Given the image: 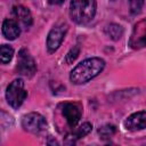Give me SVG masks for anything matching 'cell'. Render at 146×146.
Here are the masks:
<instances>
[{"label": "cell", "mask_w": 146, "mask_h": 146, "mask_svg": "<svg viewBox=\"0 0 146 146\" xmlns=\"http://www.w3.org/2000/svg\"><path fill=\"white\" fill-rule=\"evenodd\" d=\"M105 67V62L102 58L92 57L84 59L80 64H78L73 71L71 72L70 79L74 84H82L95 76H97Z\"/></svg>", "instance_id": "obj_1"}, {"label": "cell", "mask_w": 146, "mask_h": 146, "mask_svg": "<svg viewBox=\"0 0 146 146\" xmlns=\"http://www.w3.org/2000/svg\"><path fill=\"white\" fill-rule=\"evenodd\" d=\"M96 14V0H72L70 16L76 24L89 23Z\"/></svg>", "instance_id": "obj_2"}, {"label": "cell", "mask_w": 146, "mask_h": 146, "mask_svg": "<svg viewBox=\"0 0 146 146\" xmlns=\"http://www.w3.org/2000/svg\"><path fill=\"white\" fill-rule=\"evenodd\" d=\"M27 92L24 89V82L22 79H15L7 87L6 99L13 108H18L25 100Z\"/></svg>", "instance_id": "obj_3"}, {"label": "cell", "mask_w": 146, "mask_h": 146, "mask_svg": "<svg viewBox=\"0 0 146 146\" xmlns=\"http://www.w3.org/2000/svg\"><path fill=\"white\" fill-rule=\"evenodd\" d=\"M22 127L27 132L39 133L47 128V122H46V119L41 114L32 112V113H29L23 116Z\"/></svg>", "instance_id": "obj_4"}, {"label": "cell", "mask_w": 146, "mask_h": 146, "mask_svg": "<svg viewBox=\"0 0 146 146\" xmlns=\"http://www.w3.org/2000/svg\"><path fill=\"white\" fill-rule=\"evenodd\" d=\"M16 70L21 75H24V76H27V78H31L35 73V71H36L35 62L26 49H21L19 50Z\"/></svg>", "instance_id": "obj_5"}, {"label": "cell", "mask_w": 146, "mask_h": 146, "mask_svg": "<svg viewBox=\"0 0 146 146\" xmlns=\"http://www.w3.org/2000/svg\"><path fill=\"white\" fill-rule=\"evenodd\" d=\"M66 32H67V25L65 23L57 24L50 30L47 38V48L49 52H54L59 48V46L62 44L65 38Z\"/></svg>", "instance_id": "obj_6"}, {"label": "cell", "mask_w": 146, "mask_h": 146, "mask_svg": "<svg viewBox=\"0 0 146 146\" xmlns=\"http://www.w3.org/2000/svg\"><path fill=\"white\" fill-rule=\"evenodd\" d=\"M145 34H146V22L145 19L138 22L132 31L130 38V46L133 49H139L145 46Z\"/></svg>", "instance_id": "obj_7"}, {"label": "cell", "mask_w": 146, "mask_h": 146, "mask_svg": "<svg viewBox=\"0 0 146 146\" xmlns=\"http://www.w3.org/2000/svg\"><path fill=\"white\" fill-rule=\"evenodd\" d=\"M81 107L74 103H66L63 106V115L71 128H74L81 119Z\"/></svg>", "instance_id": "obj_8"}, {"label": "cell", "mask_w": 146, "mask_h": 146, "mask_svg": "<svg viewBox=\"0 0 146 146\" xmlns=\"http://www.w3.org/2000/svg\"><path fill=\"white\" fill-rule=\"evenodd\" d=\"M124 125L128 130H140L146 127V113L145 111H140L131 114L124 122Z\"/></svg>", "instance_id": "obj_9"}, {"label": "cell", "mask_w": 146, "mask_h": 146, "mask_svg": "<svg viewBox=\"0 0 146 146\" xmlns=\"http://www.w3.org/2000/svg\"><path fill=\"white\" fill-rule=\"evenodd\" d=\"M2 33L8 40H15L19 33V26L14 19H6L2 24Z\"/></svg>", "instance_id": "obj_10"}, {"label": "cell", "mask_w": 146, "mask_h": 146, "mask_svg": "<svg viewBox=\"0 0 146 146\" xmlns=\"http://www.w3.org/2000/svg\"><path fill=\"white\" fill-rule=\"evenodd\" d=\"M13 13L16 16V18L18 21H21L24 25L30 26L32 24V15L30 13V10L24 7V6H15L13 8Z\"/></svg>", "instance_id": "obj_11"}, {"label": "cell", "mask_w": 146, "mask_h": 146, "mask_svg": "<svg viewBox=\"0 0 146 146\" xmlns=\"http://www.w3.org/2000/svg\"><path fill=\"white\" fill-rule=\"evenodd\" d=\"M105 33L112 40H119L123 34V29L119 24H110L105 27Z\"/></svg>", "instance_id": "obj_12"}, {"label": "cell", "mask_w": 146, "mask_h": 146, "mask_svg": "<svg viewBox=\"0 0 146 146\" xmlns=\"http://www.w3.org/2000/svg\"><path fill=\"white\" fill-rule=\"evenodd\" d=\"M14 55V49L8 44L0 46V64H7L11 60Z\"/></svg>", "instance_id": "obj_13"}, {"label": "cell", "mask_w": 146, "mask_h": 146, "mask_svg": "<svg viewBox=\"0 0 146 146\" xmlns=\"http://www.w3.org/2000/svg\"><path fill=\"white\" fill-rule=\"evenodd\" d=\"M91 129H92V125H91L89 122H86V123H83L82 125H80L79 128H76V129L74 130V132L72 133V137H73L74 139L82 138V137L87 136V135L91 131Z\"/></svg>", "instance_id": "obj_14"}, {"label": "cell", "mask_w": 146, "mask_h": 146, "mask_svg": "<svg viewBox=\"0 0 146 146\" xmlns=\"http://www.w3.org/2000/svg\"><path fill=\"white\" fill-rule=\"evenodd\" d=\"M116 132V128L113 124H105L98 129V133L102 138H110Z\"/></svg>", "instance_id": "obj_15"}, {"label": "cell", "mask_w": 146, "mask_h": 146, "mask_svg": "<svg viewBox=\"0 0 146 146\" xmlns=\"http://www.w3.org/2000/svg\"><path fill=\"white\" fill-rule=\"evenodd\" d=\"M129 6H130L131 14L137 15L141 11L144 7V0H129Z\"/></svg>", "instance_id": "obj_16"}, {"label": "cell", "mask_w": 146, "mask_h": 146, "mask_svg": "<svg viewBox=\"0 0 146 146\" xmlns=\"http://www.w3.org/2000/svg\"><path fill=\"white\" fill-rule=\"evenodd\" d=\"M79 52H80V48H79V46L73 47V48L67 52V55H66V63H68V64L73 63V62L76 59Z\"/></svg>", "instance_id": "obj_17"}, {"label": "cell", "mask_w": 146, "mask_h": 146, "mask_svg": "<svg viewBox=\"0 0 146 146\" xmlns=\"http://www.w3.org/2000/svg\"><path fill=\"white\" fill-rule=\"evenodd\" d=\"M65 0H48V2L49 3H51V5H60V3H63Z\"/></svg>", "instance_id": "obj_18"}]
</instances>
